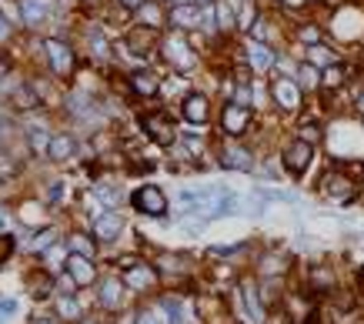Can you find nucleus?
<instances>
[{
    "instance_id": "1",
    "label": "nucleus",
    "mask_w": 364,
    "mask_h": 324,
    "mask_svg": "<svg viewBox=\"0 0 364 324\" xmlns=\"http://www.w3.org/2000/svg\"><path fill=\"white\" fill-rule=\"evenodd\" d=\"M251 124H254V111H251L248 104H237V100H228L224 107H221V131L224 137H244L251 131Z\"/></svg>"
},
{
    "instance_id": "2",
    "label": "nucleus",
    "mask_w": 364,
    "mask_h": 324,
    "mask_svg": "<svg viewBox=\"0 0 364 324\" xmlns=\"http://www.w3.org/2000/svg\"><path fill=\"white\" fill-rule=\"evenodd\" d=\"M44 54H47V64H51V71L57 77L74 74V51H71V44L51 37V40H44Z\"/></svg>"
},
{
    "instance_id": "3",
    "label": "nucleus",
    "mask_w": 364,
    "mask_h": 324,
    "mask_svg": "<svg viewBox=\"0 0 364 324\" xmlns=\"http://www.w3.org/2000/svg\"><path fill=\"white\" fill-rule=\"evenodd\" d=\"M131 201H134V208L140 210V214H147V217H164V214H167V197H164V191H161L157 184L137 188Z\"/></svg>"
},
{
    "instance_id": "4",
    "label": "nucleus",
    "mask_w": 364,
    "mask_h": 324,
    "mask_svg": "<svg viewBox=\"0 0 364 324\" xmlns=\"http://www.w3.org/2000/svg\"><path fill=\"white\" fill-rule=\"evenodd\" d=\"M144 131H147V137L151 141H157V144H164V147H171L174 141H177V127H174V120L167 114H161V111H154V114H144Z\"/></svg>"
},
{
    "instance_id": "5",
    "label": "nucleus",
    "mask_w": 364,
    "mask_h": 324,
    "mask_svg": "<svg viewBox=\"0 0 364 324\" xmlns=\"http://www.w3.org/2000/svg\"><path fill=\"white\" fill-rule=\"evenodd\" d=\"M161 51H164V60L171 64L174 71H191L194 67V54H191V44L184 37H164V44H161Z\"/></svg>"
},
{
    "instance_id": "6",
    "label": "nucleus",
    "mask_w": 364,
    "mask_h": 324,
    "mask_svg": "<svg viewBox=\"0 0 364 324\" xmlns=\"http://www.w3.org/2000/svg\"><path fill=\"white\" fill-rule=\"evenodd\" d=\"M325 194L334 201V204H351L354 194H358V184L347 177L345 171H334L325 177Z\"/></svg>"
},
{
    "instance_id": "7",
    "label": "nucleus",
    "mask_w": 364,
    "mask_h": 324,
    "mask_svg": "<svg viewBox=\"0 0 364 324\" xmlns=\"http://www.w3.org/2000/svg\"><path fill=\"white\" fill-rule=\"evenodd\" d=\"M271 97H274V104H277L281 111H298V107H301V87H298L291 77H277V80L271 84Z\"/></svg>"
},
{
    "instance_id": "8",
    "label": "nucleus",
    "mask_w": 364,
    "mask_h": 324,
    "mask_svg": "<svg viewBox=\"0 0 364 324\" xmlns=\"http://www.w3.org/2000/svg\"><path fill=\"white\" fill-rule=\"evenodd\" d=\"M311 161H314V144H307V141H294V144H288V151H284V168H288L291 174H304L307 168H311Z\"/></svg>"
},
{
    "instance_id": "9",
    "label": "nucleus",
    "mask_w": 364,
    "mask_h": 324,
    "mask_svg": "<svg viewBox=\"0 0 364 324\" xmlns=\"http://www.w3.org/2000/svg\"><path fill=\"white\" fill-rule=\"evenodd\" d=\"M154 285H157V271L151 264L137 261V264L124 267V287H131V291H151Z\"/></svg>"
},
{
    "instance_id": "10",
    "label": "nucleus",
    "mask_w": 364,
    "mask_h": 324,
    "mask_svg": "<svg viewBox=\"0 0 364 324\" xmlns=\"http://www.w3.org/2000/svg\"><path fill=\"white\" fill-rule=\"evenodd\" d=\"M154 44H157V30L154 27H134L131 34H127V44H124V51H131L134 57H144V54H151Z\"/></svg>"
},
{
    "instance_id": "11",
    "label": "nucleus",
    "mask_w": 364,
    "mask_h": 324,
    "mask_svg": "<svg viewBox=\"0 0 364 324\" xmlns=\"http://www.w3.org/2000/svg\"><path fill=\"white\" fill-rule=\"evenodd\" d=\"M181 114H184V120H191V124H208V117H211V104H208V97L204 94L194 91V94L184 97Z\"/></svg>"
},
{
    "instance_id": "12",
    "label": "nucleus",
    "mask_w": 364,
    "mask_h": 324,
    "mask_svg": "<svg viewBox=\"0 0 364 324\" xmlns=\"http://www.w3.org/2000/svg\"><path fill=\"white\" fill-rule=\"evenodd\" d=\"M221 164L230 168V171H251L254 168V157H251L248 147L234 144V137H230V144H224V151H221Z\"/></svg>"
},
{
    "instance_id": "13",
    "label": "nucleus",
    "mask_w": 364,
    "mask_h": 324,
    "mask_svg": "<svg viewBox=\"0 0 364 324\" xmlns=\"http://www.w3.org/2000/svg\"><path fill=\"white\" fill-rule=\"evenodd\" d=\"M120 231H124V217L114 214V210L97 214V217H94V237H97V241H117V237H120Z\"/></svg>"
},
{
    "instance_id": "14",
    "label": "nucleus",
    "mask_w": 364,
    "mask_h": 324,
    "mask_svg": "<svg viewBox=\"0 0 364 324\" xmlns=\"http://www.w3.org/2000/svg\"><path fill=\"white\" fill-rule=\"evenodd\" d=\"M167 20H171L177 30H194V27L201 24V10H197L194 3H188V0H181V3H174L171 7Z\"/></svg>"
},
{
    "instance_id": "15",
    "label": "nucleus",
    "mask_w": 364,
    "mask_h": 324,
    "mask_svg": "<svg viewBox=\"0 0 364 324\" xmlns=\"http://www.w3.org/2000/svg\"><path fill=\"white\" fill-rule=\"evenodd\" d=\"M74 154H77V141L71 134H54V137H51V144H47V157H51V161L64 164V161H71Z\"/></svg>"
},
{
    "instance_id": "16",
    "label": "nucleus",
    "mask_w": 364,
    "mask_h": 324,
    "mask_svg": "<svg viewBox=\"0 0 364 324\" xmlns=\"http://www.w3.org/2000/svg\"><path fill=\"white\" fill-rule=\"evenodd\" d=\"M127 84H131V91L140 97H154L161 91V77L154 74V71H134V74L127 77Z\"/></svg>"
},
{
    "instance_id": "17",
    "label": "nucleus",
    "mask_w": 364,
    "mask_h": 324,
    "mask_svg": "<svg viewBox=\"0 0 364 324\" xmlns=\"http://www.w3.org/2000/svg\"><path fill=\"white\" fill-rule=\"evenodd\" d=\"M67 274L74 278V285H94V264L84 254H71L67 258Z\"/></svg>"
},
{
    "instance_id": "18",
    "label": "nucleus",
    "mask_w": 364,
    "mask_h": 324,
    "mask_svg": "<svg viewBox=\"0 0 364 324\" xmlns=\"http://www.w3.org/2000/svg\"><path fill=\"white\" fill-rule=\"evenodd\" d=\"M137 20H140L144 27L161 30V27H164V20H167V14H164V3H157V0H144V3L137 7Z\"/></svg>"
},
{
    "instance_id": "19",
    "label": "nucleus",
    "mask_w": 364,
    "mask_h": 324,
    "mask_svg": "<svg viewBox=\"0 0 364 324\" xmlns=\"http://www.w3.org/2000/svg\"><path fill=\"white\" fill-rule=\"evenodd\" d=\"M248 64L257 71V74H264L271 71V64H274V54H271L268 44H261V40H251L248 44Z\"/></svg>"
},
{
    "instance_id": "20",
    "label": "nucleus",
    "mask_w": 364,
    "mask_h": 324,
    "mask_svg": "<svg viewBox=\"0 0 364 324\" xmlns=\"http://www.w3.org/2000/svg\"><path fill=\"white\" fill-rule=\"evenodd\" d=\"M10 104H14L17 111H34V107H40V97L34 94L30 84H17V87L10 91Z\"/></svg>"
},
{
    "instance_id": "21",
    "label": "nucleus",
    "mask_w": 364,
    "mask_h": 324,
    "mask_svg": "<svg viewBox=\"0 0 364 324\" xmlns=\"http://www.w3.org/2000/svg\"><path fill=\"white\" fill-rule=\"evenodd\" d=\"M241 298H244V305H248L251 321H254V324L264 321V301H261V294H257L251 285H241Z\"/></svg>"
},
{
    "instance_id": "22",
    "label": "nucleus",
    "mask_w": 364,
    "mask_h": 324,
    "mask_svg": "<svg viewBox=\"0 0 364 324\" xmlns=\"http://www.w3.org/2000/svg\"><path fill=\"white\" fill-rule=\"evenodd\" d=\"M345 80H347V71L334 60V64H327L325 71H321V87L325 91H338V87H345Z\"/></svg>"
},
{
    "instance_id": "23",
    "label": "nucleus",
    "mask_w": 364,
    "mask_h": 324,
    "mask_svg": "<svg viewBox=\"0 0 364 324\" xmlns=\"http://www.w3.org/2000/svg\"><path fill=\"white\" fill-rule=\"evenodd\" d=\"M120 298H124V281L107 278V281L100 285V305H104V307H117V305H120Z\"/></svg>"
},
{
    "instance_id": "24",
    "label": "nucleus",
    "mask_w": 364,
    "mask_h": 324,
    "mask_svg": "<svg viewBox=\"0 0 364 324\" xmlns=\"http://www.w3.org/2000/svg\"><path fill=\"white\" fill-rule=\"evenodd\" d=\"M298 77H301V80H298V87H301V91H318V87H321V71H318V67H314V64H301V67H298Z\"/></svg>"
},
{
    "instance_id": "25",
    "label": "nucleus",
    "mask_w": 364,
    "mask_h": 324,
    "mask_svg": "<svg viewBox=\"0 0 364 324\" xmlns=\"http://www.w3.org/2000/svg\"><path fill=\"white\" fill-rule=\"evenodd\" d=\"M20 14H24V24H27V27H40V20L47 17V10H44L40 0H24V10H20Z\"/></svg>"
},
{
    "instance_id": "26",
    "label": "nucleus",
    "mask_w": 364,
    "mask_h": 324,
    "mask_svg": "<svg viewBox=\"0 0 364 324\" xmlns=\"http://www.w3.org/2000/svg\"><path fill=\"white\" fill-rule=\"evenodd\" d=\"M67 248L71 254H84V258H94V237H87V234H71L67 237Z\"/></svg>"
},
{
    "instance_id": "27",
    "label": "nucleus",
    "mask_w": 364,
    "mask_h": 324,
    "mask_svg": "<svg viewBox=\"0 0 364 324\" xmlns=\"http://www.w3.org/2000/svg\"><path fill=\"white\" fill-rule=\"evenodd\" d=\"M217 20H221L217 27H221L224 34H230V30L237 27V17H234V10H230V7L224 3V0H217Z\"/></svg>"
},
{
    "instance_id": "28",
    "label": "nucleus",
    "mask_w": 364,
    "mask_h": 324,
    "mask_svg": "<svg viewBox=\"0 0 364 324\" xmlns=\"http://www.w3.org/2000/svg\"><path fill=\"white\" fill-rule=\"evenodd\" d=\"M311 287H314V291H327V287H334V274L325 271V267H314V271H311Z\"/></svg>"
},
{
    "instance_id": "29",
    "label": "nucleus",
    "mask_w": 364,
    "mask_h": 324,
    "mask_svg": "<svg viewBox=\"0 0 364 324\" xmlns=\"http://www.w3.org/2000/svg\"><path fill=\"white\" fill-rule=\"evenodd\" d=\"M57 311H60V318H67V321H74V318H80V305H77L71 294H64L57 301Z\"/></svg>"
},
{
    "instance_id": "30",
    "label": "nucleus",
    "mask_w": 364,
    "mask_h": 324,
    "mask_svg": "<svg viewBox=\"0 0 364 324\" xmlns=\"http://www.w3.org/2000/svg\"><path fill=\"white\" fill-rule=\"evenodd\" d=\"M284 258H277V254H268V258H264V261H261V274H264V278H274V274H281V271H284Z\"/></svg>"
},
{
    "instance_id": "31",
    "label": "nucleus",
    "mask_w": 364,
    "mask_h": 324,
    "mask_svg": "<svg viewBox=\"0 0 364 324\" xmlns=\"http://www.w3.org/2000/svg\"><path fill=\"white\" fill-rule=\"evenodd\" d=\"M307 64H314V67H318V64H334V54H331V51H327V47H321V44H314V47H311V54H307Z\"/></svg>"
},
{
    "instance_id": "32",
    "label": "nucleus",
    "mask_w": 364,
    "mask_h": 324,
    "mask_svg": "<svg viewBox=\"0 0 364 324\" xmlns=\"http://www.w3.org/2000/svg\"><path fill=\"white\" fill-rule=\"evenodd\" d=\"M54 237H57V231H54V228H44V231L37 234V237H34L30 251H47L51 244H54Z\"/></svg>"
},
{
    "instance_id": "33",
    "label": "nucleus",
    "mask_w": 364,
    "mask_h": 324,
    "mask_svg": "<svg viewBox=\"0 0 364 324\" xmlns=\"http://www.w3.org/2000/svg\"><path fill=\"white\" fill-rule=\"evenodd\" d=\"M14 174H17V161L0 151V177H14Z\"/></svg>"
},
{
    "instance_id": "34",
    "label": "nucleus",
    "mask_w": 364,
    "mask_h": 324,
    "mask_svg": "<svg viewBox=\"0 0 364 324\" xmlns=\"http://www.w3.org/2000/svg\"><path fill=\"white\" fill-rule=\"evenodd\" d=\"M301 141H307V144H318V141H321V127H318V124H301Z\"/></svg>"
},
{
    "instance_id": "35",
    "label": "nucleus",
    "mask_w": 364,
    "mask_h": 324,
    "mask_svg": "<svg viewBox=\"0 0 364 324\" xmlns=\"http://www.w3.org/2000/svg\"><path fill=\"white\" fill-rule=\"evenodd\" d=\"M47 144H51V137H47L44 131H30V147H34L37 154H47Z\"/></svg>"
},
{
    "instance_id": "36",
    "label": "nucleus",
    "mask_w": 364,
    "mask_h": 324,
    "mask_svg": "<svg viewBox=\"0 0 364 324\" xmlns=\"http://www.w3.org/2000/svg\"><path fill=\"white\" fill-rule=\"evenodd\" d=\"M161 267H164V271H184V258H177V254H161Z\"/></svg>"
},
{
    "instance_id": "37",
    "label": "nucleus",
    "mask_w": 364,
    "mask_h": 324,
    "mask_svg": "<svg viewBox=\"0 0 364 324\" xmlns=\"http://www.w3.org/2000/svg\"><path fill=\"white\" fill-rule=\"evenodd\" d=\"M298 37L304 40V44H311V47H314V44L321 40V34H318V27H311V24H304V27L298 30Z\"/></svg>"
},
{
    "instance_id": "38",
    "label": "nucleus",
    "mask_w": 364,
    "mask_h": 324,
    "mask_svg": "<svg viewBox=\"0 0 364 324\" xmlns=\"http://www.w3.org/2000/svg\"><path fill=\"white\" fill-rule=\"evenodd\" d=\"M14 254V237H7V234H0V264L7 261Z\"/></svg>"
},
{
    "instance_id": "39",
    "label": "nucleus",
    "mask_w": 364,
    "mask_h": 324,
    "mask_svg": "<svg viewBox=\"0 0 364 324\" xmlns=\"http://www.w3.org/2000/svg\"><path fill=\"white\" fill-rule=\"evenodd\" d=\"M37 204H24L20 208V221H27V224H37Z\"/></svg>"
},
{
    "instance_id": "40",
    "label": "nucleus",
    "mask_w": 364,
    "mask_h": 324,
    "mask_svg": "<svg viewBox=\"0 0 364 324\" xmlns=\"http://www.w3.org/2000/svg\"><path fill=\"white\" fill-rule=\"evenodd\" d=\"M47 294H51V281H47V278L34 281V298H47Z\"/></svg>"
},
{
    "instance_id": "41",
    "label": "nucleus",
    "mask_w": 364,
    "mask_h": 324,
    "mask_svg": "<svg viewBox=\"0 0 364 324\" xmlns=\"http://www.w3.org/2000/svg\"><path fill=\"white\" fill-rule=\"evenodd\" d=\"M97 194H100L107 204H117V197H120V194H117V188H97Z\"/></svg>"
},
{
    "instance_id": "42",
    "label": "nucleus",
    "mask_w": 364,
    "mask_h": 324,
    "mask_svg": "<svg viewBox=\"0 0 364 324\" xmlns=\"http://www.w3.org/2000/svg\"><path fill=\"white\" fill-rule=\"evenodd\" d=\"M60 194H64V184L54 181V184H51V191H47V201H60Z\"/></svg>"
},
{
    "instance_id": "43",
    "label": "nucleus",
    "mask_w": 364,
    "mask_h": 324,
    "mask_svg": "<svg viewBox=\"0 0 364 324\" xmlns=\"http://www.w3.org/2000/svg\"><path fill=\"white\" fill-rule=\"evenodd\" d=\"M7 40H10V24L0 17V44H7Z\"/></svg>"
},
{
    "instance_id": "44",
    "label": "nucleus",
    "mask_w": 364,
    "mask_h": 324,
    "mask_svg": "<svg viewBox=\"0 0 364 324\" xmlns=\"http://www.w3.org/2000/svg\"><path fill=\"white\" fill-rule=\"evenodd\" d=\"M7 77H10V64L0 57V91H3V80H7Z\"/></svg>"
},
{
    "instance_id": "45",
    "label": "nucleus",
    "mask_w": 364,
    "mask_h": 324,
    "mask_svg": "<svg viewBox=\"0 0 364 324\" xmlns=\"http://www.w3.org/2000/svg\"><path fill=\"white\" fill-rule=\"evenodd\" d=\"M117 3H120V7H124V10H137V7H140V3H144V0H117Z\"/></svg>"
},
{
    "instance_id": "46",
    "label": "nucleus",
    "mask_w": 364,
    "mask_h": 324,
    "mask_svg": "<svg viewBox=\"0 0 364 324\" xmlns=\"http://www.w3.org/2000/svg\"><path fill=\"white\" fill-rule=\"evenodd\" d=\"M10 311H17V301H0V314H10Z\"/></svg>"
},
{
    "instance_id": "47",
    "label": "nucleus",
    "mask_w": 364,
    "mask_h": 324,
    "mask_svg": "<svg viewBox=\"0 0 364 324\" xmlns=\"http://www.w3.org/2000/svg\"><path fill=\"white\" fill-rule=\"evenodd\" d=\"M354 107H358V117H361V120H364V91H361V94H358V97H354Z\"/></svg>"
},
{
    "instance_id": "48",
    "label": "nucleus",
    "mask_w": 364,
    "mask_h": 324,
    "mask_svg": "<svg viewBox=\"0 0 364 324\" xmlns=\"http://www.w3.org/2000/svg\"><path fill=\"white\" fill-rule=\"evenodd\" d=\"M268 324H288V321H284V314H271Z\"/></svg>"
},
{
    "instance_id": "49",
    "label": "nucleus",
    "mask_w": 364,
    "mask_h": 324,
    "mask_svg": "<svg viewBox=\"0 0 364 324\" xmlns=\"http://www.w3.org/2000/svg\"><path fill=\"white\" fill-rule=\"evenodd\" d=\"M3 228H7V210L0 208V231H3Z\"/></svg>"
},
{
    "instance_id": "50",
    "label": "nucleus",
    "mask_w": 364,
    "mask_h": 324,
    "mask_svg": "<svg viewBox=\"0 0 364 324\" xmlns=\"http://www.w3.org/2000/svg\"><path fill=\"white\" fill-rule=\"evenodd\" d=\"M30 324H57V321H51V318H37V321H30Z\"/></svg>"
},
{
    "instance_id": "51",
    "label": "nucleus",
    "mask_w": 364,
    "mask_h": 324,
    "mask_svg": "<svg viewBox=\"0 0 364 324\" xmlns=\"http://www.w3.org/2000/svg\"><path fill=\"white\" fill-rule=\"evenodd\" d=\"M291 7H301V3H304V0H288Z\"/></svg>"
},
{
    "instance_id": "52",
    "label": "nucleus",
    "mask_w": 364,
    "mask_h": 324,
    "mask_svg": "<svg viewBox=\"0 0 364 324\" xmlns=\"http://www.w3.org/2000/svg\"><path fill=\"white\" fill-rule=\"evenodd\" d=\"M201 3H211V0H201Z\"/></svg>"
},
{
    "instance_id": "53",
    "label": "nucleus",
    "mask_w": 364,
    "mask_h": 324,
    "mask_svg": "<svg viewBox=\"0 0 364 324\" xmlns=\"http://www.w3.org/2000/svg\"><path fill=\"white\" fill-rule=\"evenodd\" d=\"M171 3H181V0H171Z\"/></svg>"
},
{
    "instance_id": "54",
    "label": "nucleus",
    "mask_w": 364,
    "mask_h": 324,
    "mask_svg": "<svg viewBox=\"0 0 364 324\" xmlns=\"http://www.w3.org/2000/svg\"><path fill=\"white\" fill-rule=\"evenodd\" d=\"M84 324H94V321H84Z\"/></svg>"
}]
</instances>
